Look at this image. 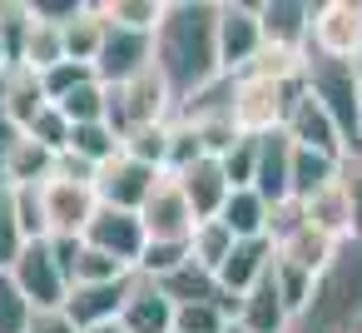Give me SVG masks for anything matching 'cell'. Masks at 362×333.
I'll return each mask as SVG.
<instances>
[{
	"mask_svg": "<svg viewBox=\"0 0 362 333\" xmlns=\"http://www.w3.org/2000/svg\"><path fill=\"white\" fill-rule=\"evenodd\" d=\"M223 174H228V184L233 189H253V169H258V135H243L223 159Z\"/></svg>",
	"mask_w": 362,
	"mask_h": 333,
	"instance_id": "cell-40",
	"label": "cell"
},
{
	"mask_svg": "<svg viewBox=\"0 0 362 333\" xmlns=\"http://www.w3.org/2000/svg\"><path fill=\"white\" fill-rule=\"evenodd\" d=\"M40 80H45V95H50V105H60V100H65L70 90H80L85 80H100V75H95V65H75V60H60V65H55V70H45Z\"/></svg>",
	"mask_w": 362,
	"mask_h": 333,
	"instance_id": "cell-41",
	"label": "cell"
},
{
	"mask_svg": "<svg viewBox=\"0 0 362 333\" xmlns=\"http://www.w3.org/2000/svg\"><path fill=\"white\" fill-rule=\"evenodd\" d=\"M273 249H278V259H283V264H298V269H308L313 278H317V273L327 269V259L337 254V244H332L327 234H317V229H313L308 219H303V224H298L293 234H283V239H278Z\"/></svg>",
	"mask_w": 362,
	"mask_h": 333,
	"instance_id": "cell-26",
	"label": "cell"
},
{
	"mask_svg": "<svg viewBox=\"0 0 362 333\" xmlns=\"http://www.w3.org/2000/svg\"><path fill=\"white\" fill-rule=\"evenodd\" d=\"M233 234H228V224L223 219H199L194 224V234H189V259L199 264V269H209V273H218L223 269V259L233 254Z\"/></svg>",
	"mask_w": 362,
	"mask_h": 333,
	"instance_id": "cell-28",
	"label": "cell"
},
{
	"mask_svg": "<svg viewBox=\"0 0 362 333\" xmlns=\"http://www.w3.org/2000/svg\"><path fill=\"white\" fill-rule=\"evenodd\" d=\"M283 135H288L298 149H317V154L347 159L342 135H337V125L327 120V110H322V105L308 95V80H303V90L293 95V105H288V115H283Z\"/></svg>",
	"mask_w": 362,
	"mask_h": 333,
	"instance_id": "cell-13",
	"label": "cell"
},
{
	"mask_svg": "<svg viewBox=\"0 0 362 333\" xmlns=\"http://www.w3.org/2000/svg\"><path fill=\"white\" fill-rule=\"evenodd\" d=\"M25 333H80V328H75V318L65 308H35Z\"/></svg>",
	"mask_w": 362,
	"mask_h": 333,
	"instance_id": "cell-44",
	"label": "cell"
},
{
	"mask_svg": "<svg viewBox=\"0 0 362 333\" xmlns=\"http://www.w3.org/2000/svg\"><path fill=\"white\" fill-rule=\"evenodd\" d=\"M11 278L21 283V293L30 298V308H65V298H70V273L55 259L50 239H30L21 249V259L11 264Z\"/></svg>",
	"mask_w": 362,
	"mask_h": 333,
	"instance_id": "cell-8",
	"label": "cell"
},
{
	"mask_svg": "<svg viewBox=\"0 0 362 333\" xmlns=\"http://www.w3.org/2000/svg\"><path fill=\"white\" fill-rule=\"evenodd\" d=\"M6 70H11V55H6V45H0V80H6Z\"/></svg>",
	"mask_w": 362,
	"mask_h": 333,
	"instance_id": "cell-47",
	"label": "cell"
},
{
	"mask_svg": "<svg viewBox=\"0 0 362 333\" xmlns=\"http://www.w3.org/2000/svg\"><path fill=\"white\" fill-rule=\"evenodd\" d=\"M233 323H243L248 333H288V328H293V313H288V303L278 298L273 273H268L263 283H253V288L238 298V318H233Z\"/></svg>",
	"mask_w": 362,
	"mask_h": 333,
	"instance_id": "cell-22",
	"label": "cell"
},
{
	"mask_svg": "<svg viewBox=\"0 0 362 333\" xmlns=\"http://www.w3.org/2000/svg\"><path fill=\"white\" fill-rule=\"evenodd\" d=\"M298 204H303V219H308L317 234H327L332 244L362 239V234H357V209H352V194H347L342 179L322 184L317 194H308V199H298Z\"/></svg>",
	"mask_w": 362,
	"mask_h": 333,
	"instance_id": "cell-16",
	"label": "cell"
},
{
	"mask_svg": "<svg viewBox=\"0 0 362 333\" xmlns=\"http://www.w3.org/2000/svg\"><path fill=\"white\" fill-rule=\"evenodd\" d=\"M199 159H209L204 145H199V130L184 125V120H174V125H169V164H164V174H184V169L199 164Z\"/></svg>",
	"mask_w": 362,
	"mask_h": 333,
	"instance_id": "cell-38",
	"label": "cell"
},
{
	"mask_svg": "<svg viewBox=\"0 0 362 333\" xmlns=\"http://www.w3.org/2000/svg\"><path fill=\"white\" fill-rule=\"evenodd\" d=\"M357 60H362V55H357Z\"/></svg>",
	"mask_w": 362,
	"mask_h": 333,
	"instance_id": "cell-50",
	"label": "cell"
},
{
	"mask_svg": "<svg viewBox=\"0 0 362 333\" xmlns=\"http://www.w3.org/2000/svg\"><path fill=\"white\" fill-rule=\"evenodd\" d=\"M174 179H179V189H184V199L194 204L199 219H218L223 204H228V194H233V184H228V174H223L218 159H199V164H189V169L174 174Z\"/></svg>",
	"mask_w": 362,
	"mask_h": 333,
	"instance_id": "cell-21",
	"label": "cell"
},
{
	"mask_svg": "<svg viewBox=\"0 0 362 333\" xmlns=\"http://www.w3.org/2000/svg\"><path fill=\"white\" fill-rule=\"evenodd\" d=\"M149 65H154V35H144V30H124V26H110L105 50H100V60H95L100 85H129V80L144 75Z\"/></svg>",
	"mask_w": 362,
	"mask_h": 333,
	"instance_id": "cell-12",
	"label": "cell"
},
{
	"mask_svg": "<svg viewBox=\"0 0 362 333\" xmlns=\"http://www.w3.org/2000/svg\"><path fill=\"white\" fill-rule=\"evenodd\" d=\"M223 333H248V328H243V323H228V328H223Z\"/></svg>",
	"mask_w": 362,
	"mask_h": 333,
	"instance_id": "cell-48",
	"label": "cell"
},
{
	"mask_svg": "<svg viewBox=\"0 0 362 333\" xmlns=\"http://www.w3.org/2000/svg\"><path fill=\"white\" fill-rule=\"evenodd\" d=\"M110 90V115H105V125L119 135V145H124V135H134V130H144V125H169L174 120V95H169V85H164V75L149 65L144 75H134L129 85H105Z\"/></svg>",
	"mask_w": 362,
	"mask_h": 333,
	"instance_id": "cell-4",
	"label": "cell"
},
{
	"mask_svg": "<svg viewBox=\"0 0 362 333\" xmlns=\"http://www.w3.org/2000/svg\"><path fill=\"white\" fill-rule=\"evenodd\" d=\"M25 135H30L35 145H45V149H55V154H60V149L70 145V120H65L55 105H45V110L25 125Z\"/></svg>",
	"mask_w": 362,
	"mask_h": 333,
	"instance_id": "cell-42",
	"label": "cell"
},
{
	"mask_svg": "<svg viewBox=\"0 0 362 333\" xmlns=\"http://www.w3.org/2000/svg\"><path fill=\"white\" fill-rule=\"evenodd\" d=\"M253 189H258L268 204L293 199V140H288L283 130L258 135V169H253Z\"/></svg>",
	"mask_w": 362,
	"mask_h": 333,
	"instance_id": "cell-19",
	"label": "cell"
},
{
	"mask_svg": "<svg viewBox=\"0 0 362 333\" xmlns=\"http://www.w3.org/2000/svg\"><path fill=\"white\" fill-rule=\"evenodd\" d=\"M129 283H134V273L129 278H115V283H75L70 298H65V313L75 318L80 333L110 328V323H119V308L129 298Z\"/></svg>",
	"mask_w": 362,
	"mask_h": 333,
	"instance_id": "cell-15",
	"label": "cell"
},
{
	"mask_svg": "<svg viewBox=\"0 0 362 333\" xmlns=\"http://www.w3.org/2000/svg\"><path fill=\"white\" fill-rule=\"evenodd\" d=\"M288 333H362V239L337 244Z\"/></svg>",
	"mask_w": 362,
	"mask_h": 333,
	"instance_id": "cell-2",
	"label": "cell"
},
{
	"mask_svg": "<svg viewBox=\"0 0 362 333\" xmlns=\"http://www.w3.org/2000/svg\"><path fill=\"white\" fill-rule=\"evenodd\" d=\"M40 209H45V239H85L100 199H95V184L45 179L40 184Z\"/></svg>",
	"mask_w": 362,
	"mask_h": 333,
	"instance_id": "cell-9",
	"label": "cell"
},
{
	"mask_svg": "<svg viewBox=\"0 0 362 333\" xmlns=\"http://www.w3.org/2000/svg\"><path fill=\"white\" fill-rule=\"evenodd\" d=\"M25 249V229H21V214H16V189L0 179V269H11Z\"/></svg>",
	"mask_w": 362,
	"mask_h": 333,
	"instance_id": "cell-35",
	"label": "cell"
},
{
	"mask_svg": "<svg viewBox=\"0 0 362 333\" xmlns=\"http://www.w3.org/2000/svg\"><path fill=\"white\" fill-rule=\"evenodd\" d=\"M273 239H238L233 244V254L223 259V269H218V283H223V293H233V298H243L253 283H263L268 273H273Z\"/></svg>",
	"mask_w": 362,
	"mask_h": 333,
	"instance_id": "cell-20",
	"label": "cell"
},
{
	"mask_svg": "<svg viewBox=\"0 0 362 333\" xmlns=\"http://www.w3.org/2000/svg\"><path fill=\"white\" fill-rule=\"evenodd\" d=\"M95 333H119V323H110V328H95Z\"/></svg>",
	"mask_w": 362,
	"mask_h": 333,
	"instance_id": "cell-49",
	"label": "cell"
},
{
	"mask_svg": "<svg viewBox=\"0 0 362 333\" xmlns=\"http://www.w3.org/2000/svg\"><path fill=\"white\" fill-rule=\"evenodd\" d=\"M332 179H342V159L293 145V199H308V194H317L322 184H332Z\"/></svg>",
	"mask_w": 362,
	"mask_h": 333,
	"instance_id": "cell-29",
	"label": "cell"
},
{
	"mask_svg": "<svg viewBox=\"0 0 362 333\" xmlns=\"http://www.w3.org/2000/svg\"><path fill=\"white\" fill-rule=\"evenodd\" d=\"M60 30H65V60H75V65H95L100 50H105L110 21H105V11H100V0H85V11H80L70 26H60Z\"/></svg>",
	"mask_w": 362,
	"mask_h": 333,
	"instance_id": "cell-24",
	"label": "cell"
},
{
	"mask_svg": "<svg viewBox=\"0 0 362 333\" xmlns=\"http://www.w3.org/2000/svg\"><path fill=\"white\" fill-rule=\"evenodd\" d=\"M263 40L273 50H298L308 55V30H313V0H263L258 6Z\"/></svg>",
	"mask_w": 362,
	"mask_h": 333,
	"instance_id": "cell-18",
	"label": "cell"
},
{
	"mask_svg": "<svg viewBox=\"0 0 362 333\" xmlns=\"http://www.w3.org/2000/svg\"><path fill=\"white\" fill-rule=\"evenodd\" d=\"M134 269H124L119 259H110V254H100V249H80V259H75V269H70V288L75 283H115V278H129Z\"/></svg>",
	"mask_w": 362,
	"mask_h": 333,
	"instance_id": "cell-36",
	"label": "cell"
},
{
	"mask_svg": "<svg viewBox=\"0 0 362 333\" xmlns=\"http://www.w3.org/2000/svg\"><path fill=\"white\" fill-rule=\"evenodd\" d=\"M30 298L21 293V283L11 278V269H0V333H25L30 328Z\"/></svg>",
	"mask_w": 362,
	"mask_h": 333,
	"instance_id": "cell-37",
	"label": "cell"
},
{
	"mask_svg": "<svg viewBox=\"0 0 362 333\" xmlns=\"http://www.w3.org/2000/svg\"><path fill=\"white\" fill-rule=\"evenodd\" d=\"M303 80H308V95L337 125L347 159H362V60H317V55H308Z\"/></svg>",
	"mask_w": 362,
	"mask_h": 333,
	"instance_id": "cell-3",
	"label": "cell"
},
{
	"mask_svg": "<svg viewBox=\"0 0 362 333\" xmlns=\"http://www.w3.org/2000/svg\"><path fill=\"white\" fill-rule=\"evenodd\" d=\"M100 11H105L110 26L154 35V30H159V16H164V0H100Z\"/></svg>",
	"mask_w": 362,
	"mask_h": 333,
	"instance_id": "cell-33",
	"label": "cell"
},
{
	"mask_svg": "<svg viewBox=\"0 0 362 333\" xmlns=\"http://www.w3.org/2000/svg\"><path fill=\"white\" fill-rule=\"evenodd\" d=\"M139 219H144V234H149V239H169V244H189V234H194V224H199V214H194V204L184 199V189H179L174 174L159 179V189L144 199Z\"/></svg>",
	"mask_w": 362,
	"mask_h": 333,
	"instance_id": "cell-14",
	"label": "cell"
},
{
	"mask_svg": "<svg viewBox=\"0 0 362 333\" xmlns=\"http://www.w3.org/2000/svg\"><path fill=\"white\" fill-rule=\"evenodd\" d=\"M119 333H174V298L154 278L134 273L129 298L119 308Z\"/></svg>",
	"mask_w": 362,
	"mask_h": 333,
	"instance_id": "cell-17",
	"label": "cell"
},
{
	"mask_svg": "<svg viewBox=\"0 0 362 333\" xmlns=\"http://www.w3.org/2000/svg\"><path fill=\"white\" fill-rule=\"evenodd\" d=\"M159 169L154 164H139V159H129L124 149L110 159V164H100V174H95V199L105 204V209H144V199L159 189Z\"/></svg>",
	"mask_w": 362,
	"mask_h": 333,
	"instance_id": "cell-10",
	"label": "cell"
},
{
	"mask_svg": "<svg viewBox=\"0 0 362 333\" xmlns=\"http://www.w3.org/2000/svg\"><path fill=\"white\" fill-rule=\"evenodd\" d=\"M268 209H273V204H268L258 189H233L218 219L228 224L233 239H268Z\"/></svg>",
	"mask_w": 362,
	"mask_h": 333,
	"instance_id": "cell-27",
	"label": "cell"
},
{
	"mask_svg": "<svg viewBox=\"0 0 362 333\" xmlns=\"http://www.w3.org/2000/svg\"><path fill=\"white\" fill-rule=\"evenodd\" d=\"M308 55H317V60H357L362 55V0H313Z\"/></svg>",
	"mask_w": 362,
	"mask_h": 333,
	"instance_id": "cell-6",
	"label": "cell"
},
{
	"mask_svg": "<svg viewBox=\"0 0 362 333\" xmlns=\"http://www.w3.org/2000/svg\"><path fill=\"white\" fill-rule=\"evenodd\" d=\"M263 45L268 40H263L258 6H248V0H218V70L228 80H238L243 70H253Z\"/></svg>",
	"mask_w": 362,
	"mask_h": 333,
	"instance_id": "cell-7",
	"label": "cell"
},
{
	"mask_svg": "<svg viewBox=\"0 0 362 333\" xmlns=\"http://www.w3.org/2000/svg\"><path fill=\"white\" fill-rule=\"evenodd\" d=\"M85 244L100 249V254H110V259H119L124 269H139V259L149 249V234H144V219L134 209H105L100 204L95 219H90V229H85Z\"/></svg>",
	"mask_w": 362,
	"mask_h": 333,
	"instance_id": "cell-11",
	"label": "cell"
},
{
	"mask_svg": "<svg viewBox=\"0 0 362 333\" xmlns=\"http://www.w3.org/2000/svg\"><path fill=\"white\" fill-rule=\"evenodd\" d=\"M16 214H21L25 244H30V239H45V209H40V184H30V189H16Z\"/></svg>",
	"mask_w": 362,
	"mask_h": 333,
	"instance_id": "cell-43",
	"label": "cell"
},
{
	"mask_svg": "<svg viewBox=\"0 0 362 333\" xmlns=\"http://www.w3.org/2000/svg\"><path fill=\"white\" fill-rule=\"evenodd\" d=\"M342 184L352 194V209H357V234H362V159H342Z\"/></svg>",
	"mask_w": 362,
	"mask_h": 333,
	"instance_id": "cell-45",
	"label": "cell"
},
{
	"mask_svg": "<svg viewBox=\"0 0 362 333\" xmlns=\"http://www.w3.org/2000/svg\"><path fill=\"white\" fill-rule=\"evenodd\" d=\"M65 60V30L60 26H50V21H40L35 11H30V35H25V55H21V65H30V70H55Z\"/></svg>",
	"mask_w": 362,
	"mask_h": 333,
	"instance_id": "cell-30",
	"label": "cell"
},
{
	"mask_svg": "<svg viewBox=\"0 0 362 333\" xmlns=\"http://www.w3.org/2000/svg\"><path fill=\"white\" fill-rule=\"evenodd\" d=\"M70 125H100L105 115H110V90L100 85V80H85L80 90H70L60 105H55Z\"/></svg>",
	"mask_w": 362,
	"mask_h": 333,
	"instance_id": "cell-32",
	"label": "cell"
},
{
	"mask_svg": "<svg viewBox=\"0 0 362 333\" xmlns=\"http://www.w3.org/2000/svg\"><path fill=\"white\" fill-rule=\"evenodd\" d=\"M303 90V75L298 80H268V75H238L233 80V125L243 135H273L283 130V115L293 105V95Z\"/></svg>",
	"mask_w": 362,
	"mask_h": 333,
	"instance_id": "cell-5",
	"label": "cell"
},
{
	"mask_svg": "<svg viewBox=\"0 0 362 333\" xmlns=\"http://www.w3.org/2000/svg\"><path fill=\"white\" fill-rule=\"evenodd\" d=\"M0 100H6L11 120H16L21 130H25V125L50 105L45 80H40V70H30V65H11V70H6V80H0Z\"/></svg>",
	"mask_w": 362,
	"mask_h": 333,
	"instance_id": "cell-23",
	"label": "cell"
},
{
	"mask_svg": "<svg viewBox=\"0 0 362 333\" xmlns=\"http://www.w3.org/2000/svg\"><path fill=\"white\" fill-rule=\"evenodd\" d=\"M154 70L164 75L174 105L209 90L218 70V0H164L154 30Z\"/></svg>",
	"mask_w": 362,
	"mask_h": 333,
	"instance_id": "cell-1",
	"label": "cell"
},
{
	"mask_svg": "<svg viewBox=\"0 0 362 333\" xmlns=\"http://www.w3.org/2000/svg\"><path fill=\"white\" fill-rule=\"evenodd\" d=\"M169 125H174V120H169ZM169 125H144V130L124 135V154L139 159V164H154V169L164 174V164H169Z\"/></svg>",
	"mask_w": 362,
	"mask_h": 333,
	"instance_id": "cell-34",
	"label": "cell"
},
{
	"mask_svg": "<svg viewBox=\"0 0 362 333\" xmlns=\"http://www.w3.org/2000/svg\"><path fill=\"white\" fill-rule=\"evenodd\" d=\"M65 149L80 154V159H90V164L100 169V164H110L124 145H119V135L100 120V125H70V145H65Z\"/></svg>",
	"mask_w": 362,
	"mask_h": 333,
	"instance_id": "cell-31",
	"label": "cell"
},
{
	"mask_svg": "<svg viewBox=\"0 0 362 333\" xmlns=\"http://www.w3.org/2000/svg\"><path fill=\"white\" fill-rule=\"evenodd\" d=\"M0 179H6L11 189H30V184H45V179H55V149L35 145V140L21 130L16 149L6 154V169H0Z\"/></svg>",
	"mask_w": 362,
	"mask_h": 333,
	"instance_id": "cell-25",
	"label": "cell"
},
{
	"mask_svg": "<svg viewBox=\"0 0 362 333\" xmlns=\"http://www.w3.org/2000/svg\"><path fill=\"white\" fill-rule=\"evenodd\" d=\"M233 318L218 303H179L174 308V333H223Z\"/></svg>",
	"mask_w": 362,
	"mask_h": 333,
	"instance_id": "cell-39",
	"label": "cell"
},
{
	"mask_svg": "<svg viewBox=\"0 0 362 333\" xmlns=\"http://www.w3.org/2000/svg\"><path fill=\"white\" fill-rule=\"evenodd\" d=\"M16 140H21V125L11 120V110H6V100H0V169H6V154L16 149Z\"/></svg>",
	"mask_w": 362,
	"mask_h": 333,
	"instance_id": "cell-46",
	"label": "cell"
}]
</instances>
